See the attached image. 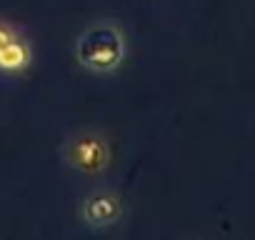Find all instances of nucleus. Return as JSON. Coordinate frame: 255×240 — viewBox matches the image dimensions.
I'll return each instance as SVG.
<instances>
[{
  "label": "nucleus",
  "instance_id": "nucleus-1",
  "mask_svg": "<svg viewBox=\"0 0 255 240\" xmlns=\"http://www.w3.org/2000/svg\"><path fill=\"white\" fill-rule=\"evenodd\" d=\"M75 63L90 75H113L128 58V38L120 23L110 18L93 20L73 40Z\"/></svg>",
  "mask_w": 255,
  "mask_h": 240
},
{
  "label": "nucleus",
  "instance_id": "nucleus-3",
  "mask_svg": "<svg viewBox=\"0 0 255 240\" xmlns=\"http://www.w3.org/2000/svg\"><path fill=\"white\" fill-rule=\"evenodd\" d=\"M78 215H80V223L88 230L100 233V230L118 225L125 218V203H123L118 190L100 185V188H93L83 195Z\"/></svg>",
  "mask_w": 255,
  "mask_h": 240
},
{
  "label": "nucleus",
  "instance_id": "nucleus-2",
  "mask_svg": "<svg viewBox=\"0 0 255 240\" xmlns=\"http://www.w3.org/2000/svg\"><path fill=\"white\" fill-rule=\"evenodd\" d=\"M58 155H60L63 165H65L68 170H73L75 175L98 178V175H103V173L110 168L113 145H110V140H108L100 130L83 128V130L70 133V135L60 143Z\"/></svg>",
  "mask_w": 255,
  "mask_h": 240
},
{
  "label": "nucleus",
  "instance_id": "nucleus-5",
  "mask_svg": "<svg viewBox=\"0 0 255 240\" xmlns=\"http://www.w3.org/2000/svg\"><path fill=\"white\" fill-rule=\"evenodd\" d=\"M23 28L20 25H15L13 20H5V18H0V50H3L18 33H20Z\"/></svg>",
  "mask_w": 255,
  "mask_h": 240
},
{
  "label": "nucleus",
  "instance_id": "nucleus-4",
  "mask_svg": "<svg viewBox=\"0 0 255 240\" xmlns=\"http://www.w3.org/2000/svg\"><path fill=\"white\" fill-rule=\"evenodd\" d=\"M33 58H35L33 43H30V38L20 30L3 50H0V78H8V80L20 78L23 73L30 70Z\"/></svg>",
  "mask_w": 255,
  "mask_h": 240
}]
</instances>
